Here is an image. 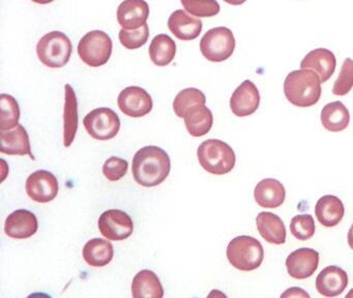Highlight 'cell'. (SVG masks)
Wrapping results in <instances>:
<instances>
[{
  "label": "cell",
  "instance_id": "cell-1",
  "mask_svg": "<svg viewBox=\"0 0 353 298\" xmlns=\"http://www.w3.org/2000/svg\"><path fill=\"white\" fill-rule=\"evenodd\" d=\"M170 170V157L160 147L145 146L134 155L132 173L140 186L145 188L159 186L168 177Z\"/></svg>",
  "mask_w": 353,
  "mask_h": 298
},
{
  "label": "cell",
  "instance_id": "cell-2",
  "mask_svg": "<svg viewBox=\"0 0 353 298\" xmlns=\"http://www.w3.org/2000/svg\"><path fill=\"white\" fill-rule=\"evenodd\" d=\"M321 92L319 76L309 68L293 70L285 79V97L296 107L307 108L316 105Z\"/></svg>",
  "mask_w": 353,
  "mask_h": 298
},
{
  "label": "cell",
  "instance_id": "cell-3",
  "mask_svg": "<svg viewBox=\"0 0 353 298\" xmlns=\"http://www.w3.org/2000/svg\"><path fill=\"white\" fill-rule=\"evenodd\" d=\"M200 165L208 173L224 175L232 171L236 161L234 151L224 141L208 139L198 147Z\"/></svg>",
  "mask_w": 353,
  "mask_h": 298
},
{
  "label": "cell",
  "instance_id": "cell-4",
  "mask_svg": "<svg viewBox=\"0 0 353 298\" xmlns=\"http://www.w3.org/2000/svg\"><path fill=\"white\" fill-rule=\"evenodd\" d=\"M226 254L230 264L241 271L255 270L264 259V250L259 240L248 235L233 238L227 246Z\"/></svg>",
  "mask_w": 353,
  "mask_h": 298
},
{
  "label": "cell",
  "instance_id": "cell-5",
  "mask_svg": "<svg viewBox=\"0 0 353 298\" xmlns=\"http://www.w3.org/2000/svg\"><path fill=\"white\" fill-rule=\"evenodd\" d=\"M71 39L61 31H51L45 34L37 45L39 59L51 68H59L69 62L72 55Z\"/></svg>",
  "mask_w": 353,
  "mask_h": 298
},
{
  "label": "cell",
  "instance_id": "cell-6",
  "mask_svg": "<svg viewBox=\"0 0 353 298\" xmlns=\"http://www.w3.org/2000/svg\"><path fill=\"white\" fill-rule=\"evenodd\" d=\"M112 48L111 37L106 32L92 30L80 39L78 54L84 63L92 68H99L110 59Z\"/></svg>",
  "mask_w": 353,
  "mask_h": 298
},
{
  "label": "cell",
  "instance_id": "cell-7",
  "mask_svg": "<svg viewBox=\"0 0 353 298\" xmlns=\"http://www.w3.org/2000/svg\"><path fill=\"white\" fill-rule=\"evenodd\" d=\"M234 49V35L227 27L210 29L200 41L202 55L212 62L225 61L231 57Z\"/></svg>",
  "mask_w": 353,
  "mask_h": 298
},
{
  "label": "cell",
  "instance_id": "cell-8",
  "mask_svg": "<svg viewBox=\"0 0 353 298\" xmlns=\"http://www.w3.org/2000/svg\"><path fill=\"white\" fill-rule=\"evenodd\" d=\"M83 124L88 135L99 141L111 140L121 130L119 115L109 108L92 110L84 117Z\"/></svg>",
  "mask_w": 353,
  "mask_h": 298
},
{
  "label": "cell",
  "instance_id": "cell-9",
  "mask_svg": "<svg viewBox=\"0 0 353 298\" xmlns=\"http://www.w3.org/2000/svg\"><path fill=\"white\" fill-rule=\"evenodd\" d=\"M98 226L101 234L113 241L127 239L134 231L131 217L119 209H109L103 212L99 219Z\"/></svg>",
  "mask_w": 353,
  "mask_h": 298
},
{
  "label": "cell",
  "instance_id": "cell-10",
  "mask_svg": "<svg viewBox=\"0 0 353 298\" xmlns=\"http://www.w3.org/2000/svg\"><path fill=\"white\" fill-rule=\"evenodd\" d=\"M26 188L28 197L34 202L48 203L59 195V180L51 172L38 170L28 176Z\"/></svg>",
  "mask_w": 353,
  "mask_h": 298
},
{
  "label": "cell",
  "instance_id": "cell-11",
  "mask_svg": "<svg viewBox=\"0 0 353 298\" xmlns=\"http://www.w3.org/2000/svg\"><path fill=\"white\" fill-rule=\"evenodd\" d=\"M117 103L125 115L133 118L148 115L154 106L150 93L139 86H130L123 89L119 93Z\"/></svg>",
  "mask_w": 353,
  "mask_h": 298
},
{
  "label": "cell",
  "instance_id": "cell-12",
  "mask_svg": "<svg viewBox=\"0 0 353 298\" xmlns=\"http://www.w3.org/2000/svg\"><path fill=\"white\" fill-rule=\"evenodd\" d=\"M319 258V252L313 248H299L287 257V271L293 279H307L317 270Z\"/></svg>",
  "mask_w": 353,
  "mask_h": 298
},
{
  "label": "cell",
  "instance_id": "cell-13",
  "mask_svg": "<svg viewBox=\"0 0 353 298\" xmlns=\"http://www.w3.org/2000/svg\"><path fill=\"white\" fill-rule=\"evenodd\" d=\"M260 105V93L252 81L245 80L235 89L230 99V108L237 117H245L257 111Z\"/></svg>",
  "mask_w": 353,
  "mask_h": 298
},
{
  "label": "cell",
  "instance_id": "cell-14",
  "mask_svg": "<svg viewBox=\"0 0 353 298\" xmlns=\"http://www.w3.org/2000/svg\"><path fill=\"white\" fill-rule=\"evenodd\" d=\"M36 215L28 209H18L12 212L5 221V232L14 239H26L38 231Z\"/></svg>",
  "mask_w": 353,
  "mask_h": 298
},
{
  "label": "cell",
  "instance_id": "cell-15",
  "mask_svg": "<svg viewBox=\"0 0 353 298\" xmlns=\"http://www.w3.org/2000/svg\"><path fill=\"white\" fill-rule=\"evenodd\" d=\"M150 6L145 0H125L117 8V21L123 28L133 30L146 24Z\"/></svg>",
  "mask_w": 353,
  "mask_h": 298
},
{
  "label": "cell",
  "instance_id": "cell-16",
  "mask_svg": "<svg viewBox=\"0 0 353 298\" xmlns=\"http://www.w3.org/2000/svg\"><path fill=\"white\" fill-rule=\"evenodd\" d=\"M348 285L346 271L338 266H327L322 269L316 279L317 292L325 297L341 295Z\"/></svg>",
  "mask_w": 353,
  "mask_h": 298
},
{
  "label": "cell",
  "instance_id": "cell-17",
  "mask_svg": "<svg viewBox=\"0 0 353 298\" xmlns=\"http://www.w3.org/2000/svg\"><path fill=\"white\" fill-rule=\"evenodd\" d=\"M336 56L330 50L324 48L312 50L301 62V68H309L319 76L321 83L332 78L336 70Z\"/></svg>",
  "mask_w": 353,
  "mask_h": 298
},
{
  "label": "cell",
  "instance_id": "cell-18",
  "mask_svg": "<svg viewBox=\"0 0 353 298\" xmlns=\"http://www.w3.org/2000/svg\"><path fill=\"white\" fill-rule=\"evenodd\" d=\"M202 21L193 18L185 10H177L168 19V28L181 41H192L197 39L202 31Z\"/></svg>",
  "mask_w": 353,
  "mask_h": 298
},
{
  "label": "cell",
  "instance_id": "cell-19",
  "mask_svg": "<svg viewBox=\"0 0 353 298\" xmlns=\"http://www.w3.org/2000/svg\"><path fill=\"white\" fill-rule=\"evenodd\" d=\"M254 198L257 204L263 208H276L284 203L286 190L279 180L265 178L256 186Z\"/></svg>",
  "mask_w": 353,
  "mask_h": 298
},
{
  "label": "cell",
  "instance_id": "cell-20",
  "mask_svg": "<svg viewBox=\"0 0 353 298\" xmlns=\"http://www.w3.org/2000/svg\"><path fill=\"white\" fill-rule=\"evenodd\" d=\"M1 152L9 155H30L34 159L32 153L30 137L21 124H18L13 130H1Z\"/></svg>",
  "mask_w": 353,
  "mask_h": 298
},
{
  "label": "cell",
  "instance_id": "cell-21",
  "mask_svg": "<svg viewBox=\"0 0 353 298\" xmlns=\"http://www.w3.org/2000/svg\"><path fill=\"white\" fill-rule=\"evenodd\" d=\"M65 111H63V145L70 147L75 140L79 123L78 101L71 85L65 86Z\"/></svg>",
  "mask_w": 353,
  "mask_h": 298
},
{
  "label": "cell",
  "instance_id": "cell-22",
  "mask_svg": "<svg viewBox=\"0 0 353 298\" xmlns=\"http://www.w3.org/2000/svg\"><path fill=\"white\" fill-rule=\"evenodd\" d=\"M260 235L272 244H283L286 241V228L280 217L272 212H260L256 217Z\"/></svg>",
  "mask_w": 353,
  "mask_h": 298
},
{
  "label": "cell",
  "instance_id": "cell-23",
  "mask_svg": "<svg viewBox=\"0 0 353 298\" xmlns=\"http://www.w3.org/2000/svg\"><path fill=\"white\" fill-rule=\"evenodd\" d=\"M345 208L338 197L326 195L318 200L315 215L324 227L332 228L338 225L344 217Z\"/></svg>",
  "mask_w": 353,
  "mask_h": 298
},
{
  "label": "cell",
  "instance_id": "cell-24",
  "mask_svg": "<svg viewBox=\"0 0 353 298\" xmlns=\"http://www.w3.org/2000/svg\"><path fill=\"white\" fill-rule=\"evenodd\" d=\"M132 295L134 298H162L164 289L154 271L143 269L135 275L132 281Z\"/></svg>",
  "mask_w": 353,
  "mask_h": 298
},
{
  "label": "cell",
  "instance_id": "cell-25",
  "mask_svg": "<svg viewBox=\"0 0 353 298\" xmlns=\"http://www.w3.org/2000/svg\"><path fill=\"white\" fill-rule=\"evenodd\" d=\"M82 255L90 266L104 267L112 261L114 248L108 240L94 238L86 242L82 250Z\"/></svg>",
  "mask_w": 353,
  "mask_h": 298
},
{
  "label": "cell",
  "instance_id": "cell-26",
  "mask_svg": "<svg viewBox=\"0 0 353 298\" xmlns=\"http://www.w3.org/2000/svg\"><path fill=\"white\" fill-rule=\"evenodd\" d=\"M183 118L188 132L193 137L205 136L214 124V116L205 105L193 106Z\"/></svg>",
  "mask_w": 353,
  "mask_h": 298
},
{
  "label": "cell",
  "instance_id": "cell-27",
  "mask_svg": "<svg viewBox=\"0 0 353 298\" xmlns=\"http://www.w3.org/2000/svg\"><path fill=\"white\" fill-rule=\"evenodd\" d=\"M321 122L324 128L330 132H342L350 122V113L344 103L339 101H332L322 109Z\"/></svg>",
  "mask_w": 353,
  "mask_h": 298
},
{
  "label": "cell",
  "instance_id": "cell-28",
  "mask_svg": "<svg viewBox=\"0 0 353 298\" xmlns=\"http://www.w3.org/2000/svg\"><path fill=\"white\" fill-rule=\"evenodd\" d=\"M152 61L158 66H166L172 62L176 54V43L167 34H158L150 46Z\"/></svg>",
  "mask_w": 353,
  "mask_h": 298
},
{
  "label": "cell",
  "instance_id": "cell-29",
  "mask_svg": "<svg viewBox=\"0 0 353 298\" xmlns=\"http://www.w3.org/2000/svg\"><path fill=\"white\" fill-rule=\"evenodd\" d=\"M0 109H1L0 130H12L19 124L20 108L15 97L6 93L0 95Z\"/></svg>",
  "mask_w": 353,
  "mask_h": 298
},
{
  "label": "cell",
  "instance_id": "cell-30",
  "mask_svg": "<svg viewBox=\"0 0 353 298\" xmlns=\"http://www.w3.org/2000/svg\"><path fill=\"white\" fill-rule=\"evenodd\" d=\"M205 95L197 88H185L175 97L173 110L179 118L185 117L190 108L196 105H205Z\"/></svg>",
  "mask_w": 353,
  "mask_h": 298
},
{
  "label": "cell",
  "instance_id": "cell-31",
  "mask_svg": "<svg viewBox=\"0 0 353 298\" xmlns=\"http://www.w3.org/2000/svg\"><path fill=\"white\" fill-rule=\"evenodd\" d=\"M185 12L199 18H210L220 12L216 0H181Z\"/></svg>",
  "mask_w": 353,
  "mask_h": 298
},
{
  "label": "cell",
  "instance_id": "cell-32",
  "mask_svg": "<svg viewBox=\"0 0 353 298\" xmlns=\"http://www.w3.org/2000/svg\"><path fill=\"white\" fill-rule=\"evenodd\" d=\"M148 37H150V29L148 24H144L140 28L133 29V30L123 28L119 33L121 45L129 50L139 49L142 46L145 45L148 43Z\"/></svg>",
  "mask_w": 353,
  "mask_h": 298
},
{
  "label": "cell",
  "instance_id": "cell-33",
  "mask_svg": "<svg viewBox=\"0 0 353 298\" xmlns=\"http://www.w3.org/2000/svg\"><path fill=\"white\" fill-rule=\"evenodd\" d=\"M290 231L296 239H310L315 233V221L310 215H295L290 221Z\"/></svg>",
  "mask_w": 353,
  "mask_h": 298
},
{
  "label": "cell",
  "instance_id": "cell-34",
  "mask_svg": "<svg viewBox=\"0 0 353 298\" xmlns=\"http://www.w3.org/2000/svg\"><path fill=\"white\" fill-rule=\"evenodd\" d=\"M353 87V60L351 58H346L342 68H341L340 74L338 79L334 82L332 87V93L339 97L346 95L350 92Z\"/></svg>",
  "mask_w": 353,
  "mask_h": 298
},
{
  "label": "cell",
  "instance_id": "cell-35",
  "mask_svg": "<svg viewBox=\"0 0 353 298\" xmlns=\"http://www.w3.org/2000/svg\"><path fill=\"white\" fill-rule=\"evenodd\" d=\"M129 163L121 157H111L103 165V174L110 181H117L127 174Z\"/></svg>",
  "mask_w": 353,
  "mask_h": 298
},
{
  "label": "cell",
  "instance_id": "cell-36",
  "mask_svg": "<svg viewBox=\"0 0 353 298\" xmlns=\"http://www.w3.org/2000/svg\"><path fill=\"white\" fill-rule=\"evenodd\" d=\"M281 297H307L309 298L310 295L307 293V292L303 291L301 288H290V289L287 290L285 293H283L281 295Z\"/></svg>",
  "mask_w": 353,
  "mask_h": 298
},
{
  "label": "cell",
  "instance_id": "cell-37",
  "mask_svg": "<svg viewBox=\"0 0 353 298\" xmlns=\"http://www.w3.org/2000/svg\"><path fill=\"white\" fill-rule=\"evenodd\" d=\"M347 239H348V244L353 250V223L351 226L350 229L348 231V235H347Z\"/></svg>",
  "mask_w": 353,
  "mask_h": 298
},
{
  "label": "cell",
  "instance_id": "cell-38",
  "mask_svg": "<svg viewBox=\"0 0 353 298\" xmlns=\"http://www.w3.org/2000/svg\"><path fill=\"white\" fill-rule=\"evenodd\" d=\"M227 3L231 4V6H241L245 3L247 0H224Z\"/></svg>",
  "mask_w": 353,
  "mask_h": 298
},
{
  "label": "cell",
  "instance_id": "cell-39",
  "mask_svg": "<svg viewBox=\"0 0 353 298\" xmlns=\"http://www.w3.org/2000/svg\"><path fill=\"white\" fill-rule=\"evenodd\" d=\"M32 1L36 2V3L39 4H48L51 3V2L54 1V0H32Z\"/></svg>",
  "mask_w": 353,
  "mask_h": 298
},
{
  "label": "cell",
  "instance_id": "cell-40",
  "mask_svg": "<svg viewBox=\"0 0 353 298\" xmlns=\"http://www.w3.org/2000/svg\"><path fill=\"white\" fill-rule=\"evenodd\" d=\"M346 297H353V289L347 294Z\"/></svg>",
  "mask_w": 353,
  "mask_h": 298
}]
</instances>
